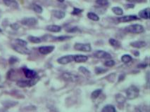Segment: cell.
<instances>
[{
	"instance_id": "27",
	"label": "cell",
	"mask_w": 150,
	"mask_h": 112,
	"mask_svg": "<svg viewBox=\"0 0 150 112\" xmlns=\"http://www.w3.org/2000/svg\"><path fill=\"white\" fill-rule=\"evenodd\" d=\"M32 8L38 14H41L42 12V8L40 6L38 5V4H34L32 5Z\"/></svg>"
},
{
	"instance_id": "12",
	"label": "cell",
	"mask_w": 150,
	"mask_h": 112,
	"mask_svg": "<svg viewBox=\"0 0 150 112\" xmlns=\"http://www.w3.org/2000/svg\"><path fill=\"white\" fill-rule=\"evenodd\" d=\"M35 82H33L32 81H27V80H21L19 81L16 84L18 86L21 88H25V87H29L31 85H34Z\"/></svg>"
},
{
	"instance_id": "22",
	"label": "cell",
	"mask_w": 150,
	"mask_h": 112,
	"mask_svg": "<svg viewBox=\"0 0 150 112\" xmlns=\"http://www.w3.org/2000/svg\"><path fill=\"white\" fill-rule=\"evenodd\" d=\"M133 60V58L130 55H128V54H126V55H123L122 57H121V61L123 62V63H128L130 62L131 61Z\"/></svg>"
},
{
	"instance_id": "10",
	"label": "cell",
	"mask_w": 150,
	"mask_h": 112,
	"mask_svg": "<svg viewBox=\"0 0 150 112\" xmlns=\"http://www.w3.org/2000/svg\"><path fill=\"white\" fill-rule=\"evenodd\" d=\"M39 52L42 55H47L50 53L54 50V46H41L39 48Z\"/></svg>"
},
{
	"instance_id": "2",
	"label": "cell",
	"mask_w": 150,
	"mask_h": 112,
	"mask_svg": "<svg viewBox=\"0 0 150 112\" xmlns=\"http://www.w3.org/2000/svg\"><path fill=\"white\" fill-rule=\"evenodd\" d=\"M126 32H129V33H133V34H139L142 33L145 31V28L144 27L139 24H135V25H130L128 27H126Z\"/></svg>"
},
{
	"instance_id": "19",
	"label": "cell",
	"mask_w": 150,
	"mask_h": 112,
	"mask_svg": "<svg viewBox=\"0 0 150 112\" xmlns=\"http://www.w3.org/2000/svg\"><path fill=\"white\" fill-rule=\"evenodd\" d=\"M102 112H116L115 107L111 104H107L103 107Z\"/></svg>"
},
{
	"instance_id": "26",
	"label": "cell",
	"mask_w": 150,
	"mask_h": 112,
	"mask_svg": "<svg viewBox=\"0 0 150 112\" xmlns=\"http://www.w3.org/2000/svg\"><path fill=\"white\" fill-rule=\"evenodd\" d=\"M28 39L30 42L34 43H39L41 42L40 38L37 37H33V36H30L28 37Z\"/></svg>"
},
{
	"instance_id": "40",
	"label": "cell",
	"mask_w": 150,
	"mask_h": 112,
	"mask_svg": "<svg viewBox=\"0 0 150 112\" xmlns=\"http://www.w3.org/2000/svg\"><path fill=\"white\" fill-rule=\"evenodd\" d=\"M2 32V29H0V32Z\"/></svg>"
},
{
	"instance_id": "8",
	"label": "cell",
	"mask_w": 150,
	"mask_h": 112,
	"mask_svg": "<svg viewBox=\"0 0 150 112\" xmlns=\"http://www.w3.org/2000/svg\"><path fill=\"white\" fill-rule=\"evenodd\" d=\"M38 20L35 18H25L21 20V23L26 26H33L37 24Z\"/></svg>"
},
{
	"instance_id": "21",
	"label": "cell",
	"mask_w": 150,
	"mask_h": 112,
	"mask_svg": "<svg viewBox=\"0 0 150 112\" xmlns=\"http://www.w3.org/2000/svg\"><path fill=\"white\" fill-rule=\"evenodd\" d=\"M87 16L88 17V18H90L92 20H94V21H98L99 20V17L96 14H94L93 12H90L87 14Z\"/></svg>"
},
{
	"instance_id": "5",
	"label": "cell",
	"mask_w": 150,
	"mask_h": 112,
	"mask_svg": "<svg viewBox=\"0 0 150 112\" xmlns=\"http://www.w3.org/2000/svg\"><path fill=\"white\" fill-rule=\"evenodd\" d=\"M62 78L64 79L65 81H71V82H75L76 81H78V76L76 75L69 73V72H65L62 75Z\"/></svg>"
},
{
	"instance_id": "15",
	"label": "cell",
	"mask_w": 150,
	"mask_h": 112,
	"mask_svg": "<svg viewBox=\"0 0 150 112\" xmlns=\"http://www.w3.org/2000/svg\"><path fill=\"white\" fill-rule=\"evenodd\" d=\"M3 2L7 6H10L14 8H17L19 7V4L16 0H3Z\"/></svg>"
},
{
	"instance_id": "6",
	"label": "cell",
	"mask_w": 150,
	"mask_h": 112,
	"mask_svg": "<svg viewBox=\"0 0 150 112\" xmlns=\"http://www.w3.org/2000/svg\"><path fill=\"white\" fill-rule=\"evenodd\" d=\"M73 61H74V59H73V55H72L63 56V57L57 60V62H59V64H68V63Z\"/></svg>"
},
{
	"instance_id": "24",
	"label": "cell",
	"mask_w": 150,
	"mask_h": 112,
	"mask_svg": "<svg viewBox=\"0 0 150 112\" xmlns=\"http://www.w3.org/2000/svg\"><path fill=\"white\" fill-rule=\"evenodd\" d=\"M102 89H96L92 93L91 97L92 99H96L100 95V94L102 93Z\"/></svg>"
},
{
	"instance_id": "20",
	"label": "cell",
	"mask_w": 150,
	"mask_h": 112,
	"mask_svg": "<svg viewBox=\"0 0 150 112\" xmlns=\"http://www.w3.org/2000/svg\"><path fill=\"white\" fill-rule=\"evenodd\" d=\"M135 112H149V107L146 105H139L135 108Z\"/></svg>"
},
{
	"instance_id": "9",
	"label": "cell",
	"mask_w": 150,
	"mask_h": 112,
	"mask_svg": "<svg viewBox=\"0 0 150 112\" xmlns=\"http://www.w3.org/2000/svg\"><path fill=\"white\" fill-rule=\"evenodd\" d=\"M138 19H139V18L137 17L136 16L130 15V16H123V17H120V18H118V20L120 23H127V22L136 20H138Z\"/></svg>"
},
{
	"instance_id": "17",
	"label": "cell",
	"mask_w": 150,
	"mask_h": 112,
	"mask_svg": "<svg viewBox=\"0 0 150 112\" xmlns=\"http://www.w3.org/2000/svg\"><path fill=\"white\" fill-rule=\"evenodd\" d=\"M47 29L49 31V32H59L61 30V27L59 26V25H49L47 27Z\"/></svg>"
},
{
	"instance_id": "16",
	"label": "cell",
	"mask_w": 150,
	"mask_h": 112,
	"mask_svg": "<svg viewBox=\"0 0 150 112\" xmlns=\"http://www.w3.org/2000/svg\"><path fill=\"white\" fill-rule=\"evenodd\" d=\"M149 11L150 9L149 8H145L139 12V16L144 19H149Z\"/></svg>"
},
{
	"instance_id": "4",
	"label": "cell",
	"mask_w": 150,
	"mask_h": 112,
	"mask_svg": "<svg viewBox=\"0 0 150 112\" xmlns=\"http://www.w3.org/2000/svg\"><path fill=\"white\" fill-rule=\"evenodd\" d=\"M13 48L14 50L18 52L19 53L23 54V55H30L31 53V51H30L28 48H27L25 46H22L20 45H14L13 46Z\"/></svg>"
},
{
	"instance_id": "1",
	"label": "cell",
	"mask_w": 150,
	"mask_h": 112,
	"mask_svg": "<svg viewBox=\"0 0 150 112\" xmlns=\"http://www.w3.org/2000/svg\"><path fill=\"white\" fill-rule=\"evenodd\" d=\"M139 88L135 85H131L126 90V96L128 99H134L139 96Z\"/></svg>"
},
{
	"instance_id": "33",
	"label": "cell",
	"mask_w": 150,
	"mask_h": 112,
	"mask_svg": "<svg viewBox=\"0 0 150 112\" xmlns=\"http://www.w3.org/2000/svg\"><path fill=\"white\" fill-rule=\"evenodd\" d=\"M56 39L58 41H65L69 39H71V37H70V36H62V37H59Z\"/></svg>"
},
{
	"instance_id": "13",
	"label": "cell",
	"mask_w": 150,
	"mask_h": 112,
	"mask_svg": "<svg viewBox=\"0 0 150 112\" xmlns=\"http://www.w3.org/2000/svg\"><path fill=\"white\" fill-rule=\"evenodd\" d=\"M73 59L74 61L76 62L81 63V62H85L88 60V57L83 55H73Z\"/></svg>"
},
{
	"instance_id": "30",
	"label": "cell",
	"mask_w": 150,
	"mask_h": 112,
	"mask_svg": "<svg viewBox=\"0 0 150 112\" xmlns=\"http://www.w3.org/2000/svg\"><path fill=\"white\" fill-rule=\"evenodd\" d=\"M107 71V70H106V69H104V68H102V67H96V69H95V72H96V74H103V73H104Z\"/></svg>"
},
{
	"instance_id": "35",
	"label": "cell",
	"mask_w": 150,
	"mask_h": 112,
	"mask_svg": "<svg viewBox=\"0 0 150 112\" xmlns=\"http://www.w3.org/2000/svg\"><path fill=\"white\" fill-rule=\"evenodd\" d=\"M18 60H17V58H15V57H11V58L9 59V63L10 64H14L15 62H16V61H17Z\"/></svg>"
},
{
	"instance_id": "14",
	"label": "cell",
	"mask_w": 150,
	"mask_h": 112,
	"mask_svg": "<svg viewBox=\"0 0 150 112\" xmlns=\"http://www.w3.org/2000/svg\"><path fill=\"white\" fill-rule=\"evenodd\" d=\"M146 44H147V43L145 41H136L134 42L130 43V46L136 48H143L146 46Z\"/></svg>"
},
{
	"instance_id": "11",
	"label": "cell",
	"mask_w": 150,
	"mask_h": 112,
	"mask_svg": "<svg viewBox=\"0 0 150 112\" xmlns=\"http://www.w3.org/2000/svg\"><path fill=\"white\" fill-rule=\"evenodd\" d=\"M23 73H24L25 76L28 78V79H33L36 77L37 76V73L35 71L33 70H29L28 68H23Z\"/></svg>"
},
{
	"instance_id": "23",
	"label": "cell",
	"mask_w": 150,
	"mask_h": 112,
	"mask_svg": "<svg viewBox=\"0 0 150 112\" xmlns=\"http://www.w3.org/2000/svg\"><path fill=\"white\" fill-rule=\"evenodd\" d=\"M112 11L113 12V14H115L117 16H122L123 14V9L120 7L118 6H115V7H113Z\"/></svg>"
},
{
	"instance_id": "18",
	"label": "cell",
	"mask_w": 150,
	"mask_h": 112,
	"mask_svg": "<svg viewBox=\"0 0 150 112\" xmlns=\"http://www.w3.org/2000/svg\"><path fill=\"white\" fill-rule=\"evenodd\" d=\"M53 15L58 19H62L65 17V12L61 10H55L53 11Z\"/></svg>"
},
{
	"instance_id": "3",
	"label": "cell",
	"mask_w": 150,
	"mask_h": 112,
	"mask_svg": "<svg viewBox=\"0 0 150 112\" xmlns=\"http://www.w3.org/2000/svg\"><path fill=\"white\" fill-rule=\"evenodd\" d=\"M74 48L75 50L79 51H83V52H88L91 51V46L89 43H77L74 46Z\"/></svg>"
},
{
	"instance_id": "36",
	"label": "cell",
	"mask_w": 150,
	"mask_h": 112,
	"mask_svg": "<svg viewBox=\"0 0 150 112\" xmlns=\"http://www.w3.org/2000/svg\"><path fill=\"white\" fill-rule=\"evenodd\" d=\"M11 27L12 28V29H18L19 28V25L18 24L15 23V24L11 25Z\"/></svg>"
},
{
	"instance_id": "39",
	"label": "cell",
	"mask_w": 150,
	"mask_h": 112,
	"mask_svg": "<svg viewBox=\"0 0 150 112\" xmlns=\"http://www.w3.org/2000/svg\"><path fill=\"white\" fill-rule=\"evenodd\" d=\"M58 1H59V2H63L64 0H58Z\"/></svg>"
},
{
	"instance_id": "32",
	"label": "cell",
	"mask_w": 150,
	"mask_h": 112,
	"mask_svg": "<svg viewBox=\"0 0 150 112\" xmlns=\"http://www.w3.org/2000/svg\"><path fill=\"white\" fill-rule=\"evenodd\" d=\"M105 66L107 67H113L115 65V61L113 60H107L104 62Z\"/></svg>"
},
{
	"instance_id": "28",
	"label": "cell",
	"mask_w": 150,
	"mask_h": 112,
	"mask_svg": "<svg viewBox=\"0 0 150 112\" xmlns=\"http://www.w3.org/2000/svg\"><path fill=\"white\" fill-rule=\"evenodd\" d=\"M96 3L98 5L105 6L109 4V0H96Z\"/></svg>"
},
{
	"instance_id": "31",
	"label": "cell",
	"mask_w": 150,
	"mask_h": 112,
	"mask_svg": "<svg viewBox=\"0 0 150 112\" xmlns=\"http://www.w3.org/2000/svg\"><path fill=\"white\" fill-rule=\"evenodd\" d=\"M79 71L82 72V73H83L84 74L88 75L90 74V71H89V70L85 67H79Z\"/></svg>"
},
{
	"instance_id": "37",
	"label": "cell",
	"mask_w": 150,
	"mask_h": 112,
	"mask_svg": "<svg viewBox=\"0 0 150 112\" xmlns=\"http://www.w3.org/2000/svg\"><path fill=\"white\" fill-rule=\"evenodd\" d=\"M78 30V27H73V28H71V29H68L67 32H75V31H77Z\"/></svg>"
},
{
	"instance_id": "38",
	"label": "cell",
	"mask_w": 150,
	"mask_h": 112,
	"mask_svg": "<svg viewBox=\"0 0 150 112\" xmlns=\"http://www.w3.org/2000/svg\"><path fill=\"white\" fill-rule=\"evenodd\" d=\"M128 2H145V0H127Z\"/></svg>"
},
{
	"instance_id": "25",
	"label": "cell",
	"mask_w": 150,
	"mask_h": 112,
	"mask_svg": "<svg viewBox=\"0 0 150 112\" xmlns=\"http://www.w3.org/2000/svg\"><path fill=\"white\" fill-rule=\"evenodd\" d=\"M109 42L111 45L113 46V47H116V48H118V47H120V43L118 42V41L114 39H110L109 40Z\"/></svg>"
},
{
	"instance_id": "29",
	"label": "cell",
	"mask_w": 150,
	"mask_h": 112,
	"mask_svg": "<svg viewBox=\"0 0 150 112\" xmlns=\"http://www.w3.org/2000/svg\"><path fill=\"white\" fill-rule=\"evenodd\" d=\"M16 43H18V45L22 46H25V47H26V46H27L28 44L27 41L23 40V39H16Z\"/></svg>"
},
{
	"instance_id": "34",
	"label": "cell",
	"mask_w": 150,
	"mask_h": 112,
	"mask_svg": "<svg viewBox=\"0 0 150 112\" xmlns=\"http://www.w3.org/2000/svg\"><path fill=\"white\" fill-rule=\"evenodd\" d=\"M82 11H82L81 9L74 8V9H73V11L72 12V14H73V15H78V14H81Z\"/></svg>"
},
{
	"instance_id": "7",
	"label": "cell",
	"mask_w": 150,
	"mask_h": 112,
	"mask_svg": "<svg viewBox=\"0 0 150 112\" xmlns=\"http://www.w3.org/2000/svg\"><path fill=\"white\" fill-rule=\"evenodd\" d=\"M93 55L99 59H110L111 58V55L107 52H105L104 51H96L93 54Z\"/></svg>"
}]
</instances>
